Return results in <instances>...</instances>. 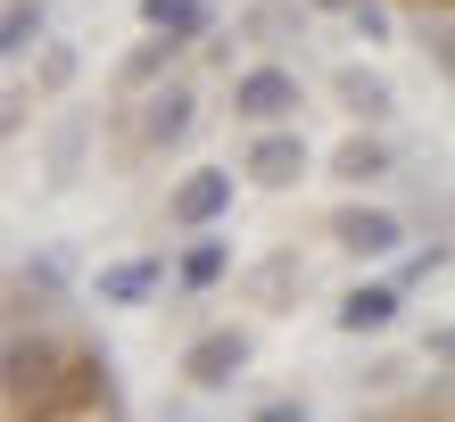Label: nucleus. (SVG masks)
<instances>
[{"label": "nucleus", "mask_w": 455, "mask_h": 422, "mask_svg": "<svg viewBox=\"0 0 455 422\" xmlns=\"http://www.w3.org/2000/svg\"><path fill=\"white\" fill-rule=\"evenodd\" d=\"M232 216V166H199L166 191V224L174 232H216Z\"/></svg>", "instance_id": "20e7f679"}, {"label": "nucleus", "mask_w": 455, "mask_h": 422, "mask_svg": "<svg viewBox=\"0 0 455 422\" xmlns=\"http://www.w3.org/2000/svg\"><path fill=\"white\" fill-rule=\"evenodd\" d=\"M347 25H356L364 42H397V9H389V0H356V9H347Z\"/></svg>", "instance_id": "6ab92c4d"}, {"label": "nucleus", "mask_w": 455, "mask_h": 422, "mask_svg": "<svg viewBox=\"0 0 455 422\" xmlns=\"http://www.w3.org/2000/svg\"><path fill=\"white\" fill-rule=\"evenodd\" d=\"M331 92H339V108L356 116V124H381V116L397 108L389 75H372V67H339V75H331Z\"/></svg>", "instance_id": "f8f14e48"}, {"label": "nucleus", "mask_w": 455, "mask_h": 422, "mask_svg": "<svg viewBox=\"0 0 455 422\" xmlns=\"http://www.w3.org/2000/svg\"><path fill=\"white\" fill-rule=\"evenodd\" d=\"M141 25L174 34V42H207L216 34V0H141Z\"/></svg>", "instance_id": "4468645a"}, {"label": "nucleus", "mask_w": 455, "mask_h": 422, "mask_svg": "<svg viewBox=\"0 0 455 422\" xmlns=\"http://www.w3.org/2000/svg\"><path fill=\"white\" fill-rule=\"evenodd\" d=\"M67 75H75V50H50V59H42V84H50V92H59V84H67Z\"/></svg>", "instance_id": "4be33fe9"}, {"label": "nucleus", "mask_w": 455, "mask_h": 422, "mask_svg": "<svg viewBox=\"0 0 455 422\" xmlns=\"http://www.w3.org/2000/svg\"><path fill=\"white\" fill-rule=\"evenodd\" d=\"M249 422H307V406H299V398H274V406H257Z\"/></svg>", "instance_id": "412c9836"}, {"label": "nucleus", "mask_w": 455, "mask_h": 422, "mask_svg": "<svg viewBox=\"0 0 455 422\" xmlns=\"http://www.w3.org/2000/svg\"><path fill=\"white\" fill-rule=\"evenodd\" d=\"M307 9H331V17H347V9H356V0H307Z\"/></svg>", "instance_id": "b1692460"}, {"label": "nucleus", "mask_w": 455, "mask_h": 422, "mask_svg": "<svg viewBox=\"0 0 455 422\" xmlns=\"http://www.w3.org/2000/svg\"><path fill=\"white\" fill-rule=\"evenodd\" d=\"M191 133H199V92L191 84L141 92V116H132V141H141V149H182Z\"/></svg>", "instance_id": "7ed1b4c3"}, {"label": "nucleus", "mask_w": 455, "mask_h": 422, "mask_svg": "<svg viewBox=\"0 0 455 422\" xmlns=\"http://www.w3.org/2000/svg\"><path fill=\"white\" fill-rule=\"evenodd\" d=\"M331 241L347 257H389L397 241H406V224H397L389 207H339V216H331Z\"/></svg>", "instance_id": "6e6552de"}, {"label": "nucleus", "mask_w": 455, "mask_h": 422, "mask_svg": "<svg viewBox=\"0 0 455 422\" xmlns=\"http://www.w3.org/2000/svg\"><path fill=\"white\" fill-rule=\"evenodd\" d=\"M439 266H447V249L431 241V249H414V257H406V274H397V282H422V274H439Z\"/></svg>", "instance_id": "aec40b11"}, {"label": "nucleus", "mask_w": 455, "mask_h": 422, "mask_svg": "<svg viewBox=\"0 0 455 422\" xmlns=\"http://www.w3.org/2000/svg\"><path fill=\"white\" fill-rule=\"evenodd\" d=\"M42 17H50V0H9V17H0V50L25 59V50L42 42Z\"/></svg>", "instance_id": "a211bd4d"}, {"label": "nucleus", "mask_w": 455, "mask_h": 422, "mask_svg": "<svg viewBox=\"0 0 455 422\" xmlns=\"http://www.w3.org/2000/svg\"><path fill=\"white\" fill-rule=\"evenodd\" d=\"M389 166H397V149H389L381 133H347V141L331 149V174H339V182H356V191H364V182H381Z\"/></svg>", "instance_id": "2eb2a0df"}, {"label": "nucleus", "mask_w": 455, "mask_h": 422, "mask_svg": "<svg viewBox=\"0 0 455 422\" xmlns=\"http://www.w3.org/2000/svg\"><path fill=\"white\" fill-rule=\"evenodd\" d=\"M431 356H439V364H455V323H439V331H431Z\"/></svg>", "instance_id": "5701e85b"}, {"label": "nucleus", "mask_w": 455, "mask_h": 422, "mask_svg": "<svg viewBox=\"0 0 455 422\" xmlns=\"http://www.w3.org/2000/svg\"><path fill=\"white\" fill-rule=\"evenodd\" d=\"M240 174H249L257 191H299V182H307V141H299V124H265V133L249 141V157H240Z\"/></svg>", "instance_id": "39448f33"}, {"label": "nucleus", "mask_w": 455, "mask_h": 422, "mask_svg": "<svg viewBox=\"0 0 455 422\" xmlns=\"http://www.w3.org/2000/svg\"><path fill=\"white\" fill-rule=\"evenodd\" d=\"M224 274H232V241H216V232H191V241H182V257H174V282L191 290V299H207Z\"/></svg>", "instance_id": "9b49d317"}, {"label": "nucleus", "mask_w": 455, "mask_h": 422, "mask_svg": "<svg viewBox=\"0 0 455 422\" xmlns=\"http://www.w3.org/2000/svg\"><path fill=\"white\" fill-rule=\"evenodd\" d=\"M397 315H406V282H356V290L331 307V323H339L347 339H364V331H389Z\"/></svg>", "instance_id": "0eeeda50"}, {"label": "nucleus", "mask_w": 455, "mask_h": 422, "mask_svg": "<svg viewBox=\"0 0 455 422\" xmlns=\"http://www.w3.org/2000/svg\"><path fill=\"white\" fill-rule=\"evenodd\" d=\"M182 373H191V389H232L249 373V331H199L191 356H182Z\"/></svg>", "instance_id": "423d86ee"}, {"label": "nucleus", "mask_w": 455, "mask_h": 422, "mask_svg": "<svg viewBox=\"0 0 455 422\" xmlns=\"http://www.w3.org/2000/svg\"><path fill=\"white\" fill-rule=\"evenodd\" d=\"M157 282H166V257H116L100 266V307H141Z\"/></svg>", "instance_id": "ddd939ff"}, {"label": "nucleus", "mask_w": 455, "mask_h": 422, "mask_svg": "<svg viewBox=\"0 0 455 422\" xmlns=\"http://www.w3.org/2000/svg\"><path fill=\"white\" fill-rule=\"evenodd\" d=\"M397 9H455V0H397Z\"/></svg>", "instance_id": "393cba45"}, {"label": "nucleus", "mask_w": 455, "mask_h": 422, "mask_svg": "<svg viewBox=\"0 0 455 422\" xmlns=\"http://www.w3.org/2000/svg\"><path fill=\"white\" fill-rule=\"evenodd\" d=\"M422 25H414V42H422V59H431L447 84H455V9H414Z\"/></svg>", "instance_id": "f3484780"}, {"label": "nucleus", "mask_w": 455, "mask_h": 422, "mask_svg": "<svg viewBox=\"0 0 455 422\" xmlns=\"http://www.w3.org/2000/svg\"><path fill=\"white\" fill-rule=\"evenodd\" d=\"M182 50H191V42H174V34H149V42H132V50H124V67H116V84H124V92H157V84H174Z\"/></svg>", "instance_id": "9d476101"}, {"label": "nucleus", "mask_w": 455, "mask_h": 422, "mask_svg": "<svg viewBox=\"0 0 455 422\" xmlns=\"http://www.w3.org/2000/svg\"><path fill=\"white\" fill-rule=\"evenodd\" d=\"M299 108H307V92H299V75L290 67H240L232 75V116L240 124H299Z\"/></svg>", "instance_id": "f257e3e1"}, {"label": "nucleus", "mask_w": 455, "mask_h": 422, "mask_svg": "<svg viewBox=\"0 0 455 422\" xmlns=\"http://www.w3.org/2000/svg\"><path fill=\"white\" fill-rule=\"evenodd\" d=\"M232 34H240V42H265V50H282V42H307V0H249Z\"/></svg>", "instance_id": "1a4fd4ad"}, {"label": "nucleus", "mask_w": 455, "mask_h": 422, "mask_svg": "<svg viewBox=\"0 0 455 422\" xmlns=\"http://www.w3.org/2000/svg\"><path fill=\"white\" fill-rule=\"evenodd\" d=\"M59 373H67V356L50 348L42 331H25V323H9V348H0V389H9V398L25 406V398H50V389H59Z\"/></svg>", "instance_id": "f03ea898"}, {"label": "nucleus", "mask_w": 455, "mask_h": 422, "mask_svg": "<svg viewBox=\"0 0 455 422\" xmlns=\"http://www.w3.org/2000/svg\"><path fill=\"white\" fill-rule=\"evenodd\" d=\"M100 398H108V356L92 348V356H75V364H67V381L42 398V414H59V406H100Z\"/></svg>", "instance_id": "dca6fc26"}]
</instances>
